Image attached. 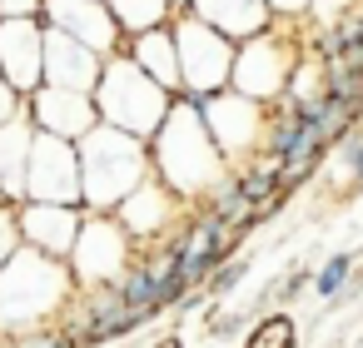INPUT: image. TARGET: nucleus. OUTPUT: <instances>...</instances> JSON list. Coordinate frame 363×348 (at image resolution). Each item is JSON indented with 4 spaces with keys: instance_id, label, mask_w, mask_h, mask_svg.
Wrapping results in <instances>:
<instances>
[{
    "instance_id": "nucleus-17",
    "label": "nucleus",
    "mask_w": 363,
    "mask_h": 348,
    "mask_svg": "<svg viewBox=\"0 0 363 348\" xmlns=\"http://www.w3.org/2000/svg\"><path fill=\"white\" fill-rule=\"evenodd\" d=\"M30 150H35V125H30V115L0 125V204H11V209L26 204Z\"/></svg>"
},
{
    "instance_id": "nucleus-4",
    "label": "nucleus",
    "mask_w": 363,
    "mask_h": 348,
    "mask_svg": "<svg viewBox=\"0 0 363 348\" xmlns=\"http://www.w3.org/2000/svg\"><path fill=\"white\" fill-rule=\"evenodd\" d=\"M95 110H100V125L120 130V135H135V140H155L160 125L169 120L174 110V95L160 90L130 55H115L105 60V75L95 85Z\"/></svg>"
},
{
    "instance_id": "nucleus-12",
    "label": "nucleus",
    "mask_w": 363,
    "mask_h": 348,
    "mask_svg": "<svg viewBox=\"0 0 363 348\" xmlns=\"http://www.w3.org/2000/svg\"><path fill=\"white\" fill-rule=\"evenodd\" d=\"M0 80L26 100L45 85V26L40 21H0Z\"/></svg>"
},
{
    "instance_id": "nucleus-8",
    "label": "nucleus",
    "mask_w": 363,
    "mask_h": 348,
    "mask_svg": "<svg viewBox=\"0 0 363 348\" xmlns=\"http://www.w3.org/2000/svg\"><path fill=\"white\" fill-rule=\"evenodd\" d=\"M199 115L209 125V140L219 145L229 169H244L264 155V130H269V105L244 100L234 90H219L209 100H199Z\"/></svg>"
},
{
    "instance_id": "nucleus-7",
    "label": "nucleus",
    "mask_w": 363,
    "mask_h": 348,
    "mask_svg": "<svg viewBox=\"0 0 363 348\" xmlns=\"http://www.w3.org/2000/svg\"><path fill=\"white\" fill-rule=\"evenodd\" d=\"M135 259H140V244L120 229L115 214H85L80 239L70 249V279L75 288H115Z\"/></svg>"
},
{
    "instance_id": "nucleus-10",
    "label": "nucleus",
    "mask_w": 363,
    "mask_h": 348,
    "mask_svg": "<svg viewBox=\"0 0 363 348\" xmlns=\"http://www.w3.org/2000/svg\"><path fill=\"white\" fill-rule=\"evenodd\" d=\"M115 219H120V229L140 244V249H155V244H164V239H174L179 229H184V219H189V204L184 199H174L155 174L115 209Z\"/></svg>"
},
{
    "instance_id": "nucleus-5",
    "label": "nucleus",
    "mask_w": 363,
    "mask_h": 348,
    "mask_svg": "<svg viewBox=\"0 0 363 348\" xmlns=\"http://www.w3.org/2000/svg\"><path fill=\"white\" fill-rule=\"evenodd\" d=\"M298 60H303V40H298V30H294V26H274V30H264V35H254V40L239 45V55H234V75H229V90L274 110V105L289 95V80H294Z\"/></svg>"
},
{
    "instance_id": "nucleus-14",
    "label": "nucleus",
    "mask_w": 363,
    "mask_h": 348,
    "mask_svg": "<svg viewBox=\"0 0 363 348\" xmlns=\"http://www.w3.org/2000/svg\"><path fill=\"white\" fill-rule=\"evenodd\" d=\"M16 214H21V239H26V249L70 264V249H75V239H80L85 209H75V204H21Z\"/></svg>"
},
{
    "instance_id": "nucleus-22",
    "label": "nucleus",
    "mask_w": 363,
    "mask_h": 348,
    "mask_svg": "<svg viewBox=\"0 0 363 348\" xmlns=\"http://www.w3.org/2000/svg\"><path fill=\"white\" fill-rule=\"evenodd\" d=\"M328 155H333V164L343 169V189H348V194H353V189H363V130L343 135Z\"/></svg>"
},
{
    "instance_id": "nucleus-20",
    "label": "nucleus",
    "mask_w": 363,
    "mask_h": 348,
    "mask_svg": "<svg viewBox=\"0 0 363 348\" xmlns=\"http://www.w3.org/2000/svg\"><path fill=\"white\" fill-rule=\"evenodd\" d=\"M358 264H363V254L358 249H343V254H328L318 269H313V293L323 298V303H333L348 284H353V274H358Z\"/></svg>"
},
{
    "instance_id": "nucleus-30",
    "label": "nucleus",
    "mask_w": 363,
    "mask_h": 348,
    "mask_svg": "<svg viewBox=\"0 0 363 348\" xmlns=\"http://www.w3.org/2000/svg\"><path fill=\"white\" fill-rule=\"evenodd\" d=\"M16 348H75L60 328H40V333H26V338H11Z\"/></svg>"
},
{
    "instance_id": "nucleus-9",
    "label": "nucleus",
    "mask_w": 363,
    "mask_h": 348,
    "mask_svg": "<svg viewBox=\"0 0 363 348\" xmlns=\"http://www.w3.org/2000/svg\"><path fill=\"white\" fill-rule=\"evenodd\" d=\"M26 204H75V209H85V194H80V150L70 140H55V135L35 130L30 174H26Z\"/></svg>"
},
{
    "instance_id": "nucleus-23",
    "label": "nucleus",
    "mask_w": 363,
    "mask_h": 348,
    "mask_svg": "<svg viewBox=\"0 0 363 348\" xmlns=\"http://www.w3.org/2000/svg\"><path fill=\"white\" fill-rule=\"evenodd\" d=\"M249 279V254H239V259H229V264H219L214 274H209V284H204V293L209 298H229L239 284Z\"/></svg>"
},
{
    "instance_id": "nucleus-26",
    "label": "nucleus",
    "mask_w": 363,
    "mask_h": 348,
    "mask_svg": "<svg viewBox=\"0 0 363 348\" xmlns=\"http://www.w3.org/2000/svg\"><path fill=\"white\" fill-rule=\"evenodd\" d=\"M21 249H26V239H21V214H16L11 204H0V269H6Z\"/></svg>"
},
{
    "instance_id": "nucleus-31",
    "label": "nucleus",
    "mask_w": 363,
    "mask_h": 348,
    "mask_svg": "<svg viewBox=\"0 0 363 348\" xmlns=\"http://www.w3.org/2000/svg\"><path fill=\"white\" fill-rule=\"evenodd\" d=\"M26 115V95H16L6 80H0V125H11V120H21Z\"/></svg>"
},
{
    "instance_id": "nucleus-27",
    "label": "nucleus",
    "mask_w": 363,
    "mask_h": 348,
    "mask_svg": "<svg viewBox=\"0 0 363 348\" xmlns=\"http://www.w3.org/2000/svg\"><path fill=\"white\" fill-rule=\"evenodd\" d=\"M308 11H313V0H269V16L274 26H308Z\"/></svg>"
},
{
    "instance_id": "nucleus-28",
    "label": "nucleus",
    "mask_w": 363,
    "mask_h": 348,
    "mask_svg": "<svg viewBox=\"0 0 363 348\" xmlns=\"http://www.w3.org/2000/svg\"><path fill=\"white\" fill-rule=\"evenodd\" d=\"M303 288H313V274H308V269H289V274L274 284V298H279V303H294Z\"/></svg>"
},
{
    "instance_id": "nucleus-33",
    "label": "nucleus",
    "mask_w": 363,
    "mask_h": 348,
    "mask_svg": "<svg viewBox=\"0 0 363 348\" xmlns=\"http://www.w3.org/2000/svg\"><path fill=\"white\" fill-rule=\"evenodd\" d=\"M174 6H179V11H189V0H174Z\"/></svg>"
},
{
    "instance_id": "nucleus-11",
    "label": "nucleus",
    "mask_w": 363,
    "mask_h": 348,
    "mask_svg": "<svg viewBox=\"0 0 363 348\" xmlns=\"http://www.w3.org/2000/svg\"><path fill=\"white\" fill-rule=\"evenodd\" d=\"M45 30H60L80 45H90L100 60H115L125 55V30L115 26L105 0H45V16H40Z\"/></svg>"
},
{
    "instance_id": "nucleus-29",
    "label": "nucleus",
    "mask_w": 363,
    "mask_h": 348,
    "mask_svg": "<svg viewBox=\"0 0 363 348\" xmlns=\"http://www.w3.org/2000/svg\"><path fill=\"white\" fill-rule=\"evenodd\" d=\"M45 0H0V21H40Z\"/></svg>"
},
{
    "instance_id": "nucleus-2",
    "label": "nucleus",
    "mask_w": 363,
    "mask_h": 348,
    "mask_svg": "<svg viewBox=\"0 0 363 348\" xmlns=\"http://www.w3.org/2000/svg\"><path fill=\"white\" fill-rule=\"evenodd\" d=\"M75 293L80 288L70 279V264L21 249L0 269V338H26V333L55 328Z\"/></svg>"
},
{
    "instance_id": "nucleus-16",
    "label": "nucleus",
    "mask_w": 363,
    "mask_h": 348,
    "mask_svg": "<svg viewBox=\"0 0 363 348\" xmlns=\"http://www.w3.org/2000/svg\"><path fill=\"white\" fill-rule=\"evenodd\" d=\"M189 16L204 21L209 30H219V35L234 40V45H244V40L274 30L269 0H189Z\"/></svg>"
},
{
    "instance_id": "nucleus-15",
    "label": "nucleus",
    "mask_w": 363,
    "mask_h": 348,
    "mask_svg": "<svg viewBox=\"0 0 363 348\" xmlns=\"http://www.w3.org/2000/svg\"><path fill=\"white\" fill-rule=\"evenodd\" d=\"M100 75H105V60L90 45H80V40L60 35V30H45V85L75 90V95H95Z\"/></svg>"
},
{
    "instance_id": "nucleus-1",
    "label": "nucleus",
    "mask_w": 363,
    "mask_h": 348,
    "mask_svg": "<svg viewBox=\"0 0 363 348\" xmlns=\"http://www.w3.org/2000/svg\"><path fill=\"white\" fill-rule=\"evenodd\" d=\"M150 169H155V179H160L174 199H184L189 209H199V204L229 179V164H224L219 145L209 140V125H204V115H199L194 100H184V95L174 100L169 120H164L160 135L150 140Z\"/></svg>"
},
{
    "instance_id": "nucleus-21",
    "label": "nucleus",
    "mask_w": 363,
    "mask_h": 348,
    "mask_svg": "<svg viewBox=\"0 0 363 348\" xmlns=\"http://www.w3.org/2000/svg\"><path fill=\"white\" fill-rule=\"evenodd\" d=\"M294 343H298V318L284 313V308L254 318L249 333H244V348H294Z\"/></svg>"
},
{
    "instance_id": "nucleus-19",
    "label": "nucleus",
    "mask_w": 363,
    "mask_h": 348,
    "mask_svg": "<svg viewBox=\"0 0 363 348\" xmlns=\"http://www.w3.org/2000/svg\"><path fill=\"white\" fill-rule=\"evenodd\" d=\"M105 6H110L115 26L125 30V40L130 35H145V30H160V26H169L179 16L174 0H105Z\"/></svg>"
},
{
    "instance_id": "nucleus-24",
    "label": "nucleus",
    "mask_w": 363,
    "mask_h": 348,
    "mask_svg": "<svg viewBox=\"0 0 363 348\" xmlns=\"http://www.w3.org/2000/svg\"><path fill=\"white\" fill-rule=\"evenodd\" d=\"M358 11H363V0H313L308 21H313L318 30H328V26H343V21H353Z\"/></svg>"
},
{
    "instance_id": "nucleus-32",
    "label": "nucleus",
    "mask_w": 363,
    "mask_h": 348,
    "mask_svg": "<svg viewBox=\"0 0 363 348\" xmlns=\"http://www.w3.org/2000/svg\"><path fill=\"white\" fill-rule=\"evenodd\" d=\"M150 348H184V338H179V333H164V338H155Z\"/></svg>"
},
{
    "instance_id": "nucleus-6",
    "label": "nucleus",
    "mask_w": 363,
    "mask_h": 348,
    "mask_svg": "<svg viewBox=\"0 0 363 348\" xmlns=\"http://www.w3.org/2000/svg\"><path fill=\"white\" fill-rule=\"evenodd\" d=\"M174 30V50H179V80H184V100H209L219 90H229V75H234V55L239 45L224 40L219 30H209L204 21H194L189 11H179L169 21Z\"/></svg>"
},
{
    "instance_id": "nucleus-25",
    "label": "nucleus",
    "mask_w": 363,
    "mask_h": 348,
    "mask_svg": "<svg viewBox=\"0 0 363 348\" xmlns=\"http://www.w3.org/2000/svg\"><path fill=\"white\" fill-rule=\"evenodd\" d=\"M204 328H209V338H214V343H234V338H244V333H249V313H234V308L224 313V308H214Z\"/></svg>"
},
{
    "instance_id": "nucleus-3",
    "label": "nucleus",
    "mask_w": 363,
    "mask_h": 348,
    "mask_svg": "<svg viewBox=\"0 0 363 348\" xmlns=\"http://www.w3.org/2000/svg\"><path fill=\"white\" fill-rule=\"evenodd\" d=\"M80 194L85 214H115L155 169H150V145L135 135H120L110 125H95L80 145Z\"/></svg>"
},
{
    "instance_id": "nucleus-13",
    "label": "nucleus",
    "mask_w": 363,
    "mask_h": 348,
    "mask_svg": "<svg viewBox=\"0 0 363 348\" xmlns=\"http://www.w3.org/2000/svg\"><path fill=\"white\" fill-rule=\"evenodd\" d=\"M26 115L40 135H55V140H70V145H80L100 125L95 95H75V90H55V85H40L26 100Z\"/></svg>"
},
{
    "instance_id": "nucleus-18",
    "label": "nucleus",
    "mask_w": 363,
    "mask_h": 348,
    "mask_svg": "<svg viewBox=\"0 0 363 348\" xmlns=\"http://www.w3.org/2000/svg\"><path fill=\"white\" fill-rule=\"evenodd\" d=\"M125 55H130L160 90H169L174 100L184 95V80H179V50H174V30H169V26L145 30V35H130V40H125Z\"/></svg>"
}]
</instances>
